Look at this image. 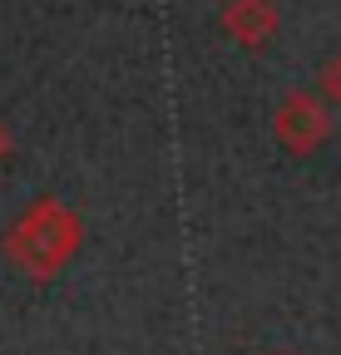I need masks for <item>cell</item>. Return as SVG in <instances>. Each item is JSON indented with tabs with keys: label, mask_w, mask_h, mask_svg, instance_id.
I'll return each mask as SVG.
<instances>
[{
	"label": "cell",
	"mask_w": 341,
	"mask_h": 355,
	"mask_svg": "<svg viewBox=\"0 0 341 355\" xmlns=\"http://www.w3.org/2000/svg\"><path fill=\"white\" fill-rule=\"evenodd\" d=\"M272 355H297V350H272Z\"/></svg>",
	"instance_id": "6"
},
{
	"label": "cell",
	"mask_w": 341,
	"mask_h": 355,
	"mask_svg": "<svg viewBox=\"0 0 341 355\" xmlns=\"http://www.w3.org/2000/svg\"><path fill=\"white\" fill-rule=\"evenodd\" d=\"M317 84H322V99H326L331 109H341V50L322 64V79H317Z\"/></svg>",
	"instance_id": "4"
},
{
	"label": "cell",
	"mask_w": 341,
	"mask_h": 355,
	"mask_svg": "<svg viewBox=\"0 0 341 355\" xmlns=\"http://www.w3.org/2000/svg\"><path fill=\"white\" fill-rule=\"evenodd\" d=\"M272 133H277V144L292 158H312L317 148L331 144V133H336L331 104L322 94H312V89H292V94H282V104L272 114Z\"/></svg>",
	"instance_id": "2"
},
{
	"label": "cell",
	"mask_w": 341,
	"mask_h": 355,
	"mask_svg": "<svg viewBox=\"0 0 341 355\" xmlns=\"http://www.w3.org/2000/svg\"><path fill=\"white\" fill-rule=\"evenodd\" d=\"M218 30L242 50H267L282 30V10H277V0H223Z\"/></svg>",
	"instance_id": "3"
},
{
	"label": "cell",
	"mask_w": 341,
	"mask_h": 355,
	"mask_svg": "<svg viewBox=\"0 0 341 355\" xmlns=\"http://www.w3.org/2000/svg\"><path fill=\"white\" fill-rule=\"evenodd\" d=\"M10 158H15V133H10L6 119H0V168H10Z\"/></svg>",
	"instance_id": "5"
},
{
	"label": "cell",
	"mask_w": 341,
	"mask_h": 355,
	"mask_svg": "<svg viewBox=\"0 0 341 355\" xmlns=\"http://www.w3.org/2000/svg\"><path fill=\"white\" fill-rule=\"evenodd\" d=\"M84 242V222L69 202L60 198H35L25 202V212L6 227V237H0V252H6V261L15 266L20 277L30 282H55L65 266L74 261Z\"/></svg>",
	"instance_id": "1"
}]
</instances>
